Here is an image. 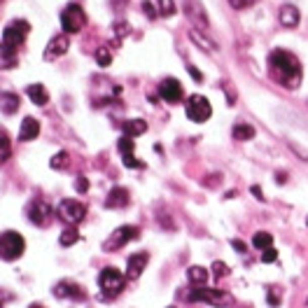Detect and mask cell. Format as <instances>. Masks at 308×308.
<instances>
[{
	"mask_svg": "<svg viewBox=\"0 0 308 308\" xmlns=\"http://www.w3.org/2000/svg\"><path fill=\"white\" fill-rule=\"evenodd\" d=\"M269 68H271V75L283 86H287V89H296L299 86L301 63H299V59L294 54L285 52V49H276V52L269 54Z\"/></svg>",
	"mask_w": 308,
	"mask_h": 308,
	"instance_id": "obj_1",
	"label": "cell"
},
{
	"mask_svg": "<svg viewBox=\"0 0 308 308\" xmlns=\"http://www.w3.org/2000/svg\"><path fill=\"white\" fill-rule=\"evenodd\" d=\"M124 283H126V276L121 271H117L115 266H105L98 276V285H101V299H112L117 296L121 290H124Z\"/></svg>",
	"mask_w": 308,
	"mask_h": 308,
	"instance_id": "obj_2",
	"label": "cell"
},
{
	"mask_svg": "<svg viewBox=\"0 0 308 308\" xmlns=\"http://www.w3.org/2000/svg\"><path fill=\"white\" fill-rule=\"evenodd\" d=\"M26 250V241L19 231H3L0 234V259L17 261Z\"/></svg>",
	"mask_w": 308,
	"mask_h": 308,
	"instance_id": "obj_3",
	"label": "cell"
},
{
	"mask_svg": "<svg viewBox=\"0 0 308 308\" xmlns=\"http://www.w3.org/2000/svg\"><path fill=\"white\" fill-rule=\"evenodd\" d=\"M84 26H86V12L77 5V3L68 5L66 10L61 12V28L66 30V33L73 35V33H79Z\"/></svg>",
	"mask_w": 308,
	"mask_h": 308,
	"instance_id": "obj_4",
	"label": "cell"
},
{
	"mask_svg": "<svg viewBox=\"0 0 308 308\" xmlns=\"http://www.w3.org/2000/svg\"><path fill=\"white\" fill-rule=\"evenodd\" d=\"M30 33V24L26 19H14L7 24V28L3 30V45L7 47H19V45L26 42V37Z\"/></svg>",
	"mask_w": 308,
	"mask_h": 308,
	"instance_id": "obj_5",
	"label": "cell"
},
{
	"mask_svg": "<svg viewBox=\"0 0 308 308\" xmlns=\"http://www.w3.org/2000/svg\"><path fill=\"white\" fill-rule=\"evenodd\" d=\"M182 10H185V17L196 26V30H208L210 28V19H208V12L205 7L201 5V0H182Z\"/></svg>",
	"mask_w": 308,
	"mask_h": 308,
	"instance_id": "obj_6",
	"label": "cell"
},
{
	"mask_svg": "<svg viewBox=\"0 0 308 308\" xmlns=\"http://www.w3.org/2000/svg\"><path fill=\"white\" fill-rule=\"evenodd\" d=\"M185 112H187V117H189L192 121L201 124V121H208V119H210L212 108H210V103H208V98H205V96L194 94V96H189L187 105H185Z\"/></svg>",
	"mask_w": 308,
	"mask_h": 308,
	"instance_id": "obj_7",
	"label": "cell"
},
{
	"mask_svg": "<svg viewBox=\"0 0 308 308\" xmlns=\"http://www.w3.org/2000/svg\"><path fill=\"white\" fill-rule=\"evenodd\" d=\"M138 236H140L138 227H133V224H124V227H119V229H115L112 234H110V238L105 241V250H119V248H124L126 243L136 241Z\"/></svg>",
	"mask_w": 308,
	"mask_h": 308,
	"instance_id": "obj_8",
	"label": "cell"
},
{
	"mask_svg": "<svg viewBox=\"0 0 308 308\" xmlns=\"http://www.w3.org/2000/svg\"><path fill=\"white\" fill-rule=\"evenodd\" d=\"M84 215H86L84 203H79V201H75V199L61 201V205H59V217L66 219L70 227H75V224L82 222V219H84Z\"/></svg>",
	"mask_w": 308,
	"mask_h": 308,
	"instance_id": "obj_9",
	"label": "cell"
},
{
	"mask_svg": "<svg viewBox=\"0 0 308 308\" xmlns=\"http://www.w3.org/2000/svg\"><path fill=\"white\" fill-rule=\"evenodd\" d=\"M187 299L189 301H205V303H212V306H219V303L229 301V296L224 294V292L212 290V287H203V285L194 287V290L187 294Z\"/></svg>",
	"mask_w": 308,
	"mask_h": 308,
	"instance_id": "obj_10",
	"label": "cell"
},
{
	"mask_svg": "<svg viewBox=\"0 0 308 308\" xmlns=\"http://www.w3.org/2000/svg\"><path fill=\"white\" fill-rule=\"evenodd\" d=\"M54 294L59 296V299H73V301H82V299H86L84 287L77 285V283H73V280H61V283L54 287Z\"/></svg>",
	"mask_w": 308,
	"mask_h": 308,
	"instance_id": "obj_11",
	"label": "cell"
},
{
	"mask_svg": "<svg viewBox=\"0 0 308 308\" xmlns=\"http://www.w3.org/2000/svg\"><path fill=\"white\" fill-rule=\"evenodd\" d=\"M28 219L33 224H37V227H45V224H49V219H52V205L45 203V201H33V203L28 205Z\"/></svg>",
	"mask_w": 308,
	"mask_h": 308,
	"instance_id": "obj_12",
	"label": "cell"
},
{
	"mask_svg": "<svg viewBox=\"0 0 308 308\" xmlns=\"http://www.w3.org/2000/svg\"><path fill=\"white\" fill-rule=\"evenodd\" d=\"M159 94L166 103H180L182 101V84L175 77H166L159 84Z\"/></svg>",
	"mask_w": 308,
	"mask_h": 308,
	"instance_id": "obj_13",
	"label": "cell"
},
{
	"mask_svg": "<svg viewBox=\"0 0 308 308\" xmlns=\"http://www.w3.org/2000/svg\"><path fill=\"white\" fill-rule=\"evenodd\" d=\"M147 261H150V254H147V252H133L131 257L126 259V278L138 280L140 273L145 271Z\"/></svg>",
	"mask_w": 308,
	"mask_h": 308,
	"instance_id": "obj_14",
	"label": "cell"
},
{
	"mask_svg": "<svg viewBox=\"0 0 308 308\" xmlns=\"http://www.w3.org/2000/svg\"><path fill=\"white\" fill-rule=\"evenodd\" d=\"M40 136V121L35 117H26L21 121V128H19V140L21 143H30V140H35Z\"/></svg>",
	"mask_w": 308,
	"mask_h": 308,
	"instance_id": "obj_15",
	"label": "cell"
},
{
	"mask_svg": "<svg viewBox=\"0 0 308 308\" xmlns=\"http://www.w3.org/2000/svg\"><path fill=\"white\" fill-rule=\"evenodd\" d=\"M68 47H70V40H68V35H56L49 40L47 45V52H45V59H56V56H63L68 52Z\"/></svg>",
	"mask_w": 308,
	"mask_h": 308,
	"instance_id": "obj_16",
	"label": "cell"
},
{
	"mask_svg": "<svg viewBox=\"0 0 308 308\" xmlns=\"http://www.w3.org/2000/svg\"><path fill=\"white\" fill-rule=\"evenodd\" d=\"M189 40H192L196 47H201L203 52H208V54H215L217 52V42L215 40H210V37L205 35V33H201V30H196V28H192L189 30Z\"/></svg>",
	"mask_w": 308,
	"mask_h": 308,
	"instance_id": "obj_17",
	"label": "cell"
},
{
	"mask_svg": "<svg viewBox=\"0 0 308 308\" xmlns=\"http://www.w3.org/2000/svg\"><path fill=\"white\" fill-rule=\"evenodd\" d=\"M278 19L285 28H296L299 21H301V14H299V10L294 5H283L278 12Z\"/></svg>",
	"mask_w": 308,
	"mask_h": 308,
	"instance_id": "obj_18",
	"label": "cell"
},
{
	"mask_svg": "<svg viewBox=\"0 0 308 308\" xmlns=\"http://www.w3.org/2000/svg\"><path fill=\"white\" fill-rule=\"evenodd\" d=\"M124 205H128V192L124 187H115L110 189L108 199H105V208H124Z\"/></svg>",
	"mask_w": 308,
	"mask_h": 308,
	"instance_id": "obj_19",
	"label": "cell"
},
{
	"mask_svg": "<svg viewBox=\"0 0 308 308\" xmlns=\"http://www.w3.org/2000/svg\"><path fill=\"white\" fill-rule=\"evenodd\" d=\"M26 94H28V98L35 105H47V101H49V94H47V89H45V84H40V82H35V84H28L26 86Z\"/></svg>",
	"mask_w": 308,
	"mask_h": 308,
	"instance_id": "obj_20",
	"label": "cell"
},
{
	"mask_svg": "<svg viewBox=\"0 0 308 308\" xmlns=\"http://www.w3.org/2000/svg\"><path fill=\"white\" fill-rule=\"evenodd\" d=\"M0 110L5 112V115H14L19 110V96L12 94V91H3L0 94Z\"/></svg>",
	"mask_w": 308,
	"mask_h": 308,
	"instance_id": "obj_21",
	"label": "cell"
},
{
	"mask_svg": "<svg viewBox=\"0 0 308 308\" xmlns=\"http://www.w3.org/2000/svg\"><path fill=\"white\" fill-rule=\"evenodd\" d=\"M208 278H210V273H208V269H203V266H189L187 269V280L194 285V287L205 285Z\"/></svg>",
	"mask_w": 308,
	"mask_h": 308,
	"instance_id": "obj_22",
	"label": "cell"
},
{
	"mask_svg": "<svg viewBox=\"0 0 308 308\" xmlns=\"http://www.w3.org/2000/svg\"><path fill=\"white\" fill-rule=\"evenodd\" d=\"M231 136H234V140H241V143L252 140L254 138V126H250V124H245V121H238V124L231 128Z\"/></svg>",
	"mask_w": 308,
	"mask_h": 308,
	"instance_id": "obj_23",
	"label": "cell"
},
{
	"mask_svg": "<svg viewBox=\"0 0 308 308\" xmlns=\"http://www.w3.org/2000/svg\"><path fill=\"white\" fill-rule=\"evenodd\" d=\"M17 66V54H14L12 47L7 45H0V70H10V68Z\"/></svg>",
	"mask_w": 308,
	"mask_h": 308,
	"instance_id": "obj_24",
	"label": "cell"
},
{
	"mask_svg": "<svg viewBox=\"0 0 308 308\" xmlns=\"http://www.w3.org/2000/svg\"><path fill=\"white\" fill-rule=\"evenodd\" d=\"M147 131V124L143 119H126L124 121V136H128V138H136V136H140V133Z\"/></svg>",
	"mask_w": 308,
	"mask_h": 308,
	"instance_id": "obj_25",
	"label": "cell"
},
{
	"mask_svg": "<svg viewBox=\"0 0 308 308\" xmlns=\"http://www.w3.org/2000/svg\"><path fill=\"white\" fill-rule=\"evenodd\" d=\"M10 157H12V140H10V136H7L3 128H0V166H3Z\"/></svg>",
	"mask_w": 308,
	"mask_h": 308,
	"instance_id": "obj_26",
	"label": "cell"
},
{
	"mask_svg": "<svg viewBox=\"0 0 308 308\" xmlns=\"http://www.w3.org/2000/svg\"><path fill=\"white\" fill-rule=\"evenodd\" d=\"M252 245L264 252L266 248H271V245H273V236L269 234V231H257V234L252 236Z\"/></svg>",
	"mask_w": 308,
	"mask_h": 308,
	"instance_id": "obj_27",
	"label": "cell"
},
{
	"mask_svg": "<svg viewBox=\"0 0 308 308\" xmlns=\"http://www.w3.org/2000/svg\"><path fill=\"white\" fill-rule=\"evenodd\" d=\"M79 241V231L75 229V227H68V229H63V234H61L59 243L63 245V248H68V245H75V243Z\"/></svg>",
	"mask_w": 308,
	"mask_h": 308,
	"instance_id": "obj_28",
	"label": "cell"
},
{
	"mask_svg": "<svg viewBox=\"0 0 308 308\" xmlns=\"http://www.w3.org/2000/svg\"><path fill=\"white\" fill-rule=\"evenodd\" d=\"M157 12H159V17H173V14L178 12V7L173 0H159Z\"/></svg>",
	"mask_w": 308,
	"mask_h": 308,
	"instance_id": "obj_29",
	"label": "cell"
},
{
	"mask_svg": "<svg viewBox=\"0 0 308 308\" xmlns=\"http://www.w3.org/2000/svg\"><path fill=\"white\" fill-rule=\"evenodd\" d=\"M96 61H98V66H101V68H108L110 63H112V54L108 52V47H98Z\"/></svg>",
	"mask_w": 308,
	"mask_h": 308,
	"instance_id": "obj_30",
	"label": "cell"
},
{
	"mask_svg": "<svg viewBox=\"0 0 308 308\" xmlns=\"http://www.w3.org/2000/svg\"><path fill=\"white\" fill-rule=\"evenodd\" d=\"M66 163H68V152H56L54 157H52V161H49V166L56 168V170H61Z\"/></svg>",
	"mask_w": 308,
	"mask_h": 308,
	"instance_id": "obj_31",
	"label": "cell"
},
{
	"mask_svg": "<svg viewBox=\"0 0 308 308\" xmlns=\"http://www.w3.org/2000/svg\"><path fill=\"white\" fill-rule=\"evenodd\" d=\"M112 28H115V45H119L121 37L128 35V24H126V21H117Z\"/></svg>",
	"mask_w": 308,
	"mask_h": 308,
	"instance_id": "obj_32",
	"label": "cell"
},
{
	"mask_svg": "<svg viewBox=\"0 0 308 308\" xmlns=\"http://www.w3.org/2000/svg\"><path fill=\"white\" fill-rule=\"evenodd\" d=\"M133 147H136V143H133V138H128V136H124V138L119 140V152H121V157H124V154H133Z\"/></svg>",
	"mask_w": 308,
	"mask_h": 308,
	"instance_id": "obj_33",
	"label": "cell"
},
{
	"mask_svg": "<svg viewBox=\"0 0 308 308\" xmlns=\"http://www.w3.org/2000/svg\"><path fill=\"white\" fill-rule=\"evenodd\" d=\"M212 273H215L217 278H227V276H229V266L224 264V261H215V264H212Z\"/></svg>",
	"mask_w": 308,
	"mask_h": 308,
	"instance_id": "obj_34",
	"label": "cell"
},
{
	"mask_svg": "<svg viewBox=\"0 0 308 308\" xmlns=\"http://www.w3.org/2000/svg\"><path fill=\"white\" fill-rule=\"evenodd\" d=\"M121 161H124V166H126V168H143V161H138L133 154H124V157H121Z\"/></svg>",
	"mask_w": 308,
	"mask_h": 308,
	"instance_id": "obj_35",
	"label": "cell"
},
{
	"mask_svg": "<svg viewBox=\"0 0 308 308\" xmlns=\"http://www.w3.org/2000/svg\"><path fill=\"white\" fill-rule=\"evenodd\" d=\"M276 259H278V252L273 248H266L264 252H261V261H264V264H273Z\"/></svg>",
	"mask_w": 308,
	"mask_h": 308,
	"instance_id": "obj_36",
	"label": "cell"
},
{
	"mask_svg": "<svg viewBox=\"0 0 308 308\" xmlns=\"http://www.w3.org/2000/svg\"><path fill=\"white\" fill-rule=\"evenodd\" d=\"M75 189H77L79 194L89 192V180H86L84 175H77V178H75Z\"/></svg>",
	"mask_w": 308,
	"mask_h": 308,
	"instance_id": "obj_37",
	"label": "cell"
},
{
	"mask_svg": "<svg viewBox=\"0 0 308 308\" xmlns=\"http://www.w3.org/2000/svg\"><path fill=\"white\" fill-rule=\"evenodd\" d=\"M257 0H229V5L234 10H245V7H252Z\"/></svg>",
	"mask_w": 308,
	"mask_h": 308,
	"instance_id": "obj_38",
	"label": "cell"
},
{
	"mask_svg": "<svg viewBox=\"0 0 308 308\" xmlns=\"http://www.w3.org/2000/svg\"><path fill=\"white\" fill-rule=\"evenodd\" d=\"M143 12H145V14H147V17H150V19H157V17H159L157 7L152 5V3H147V0H145V3H143Z\"/></svg>",
	"mask_w": 308,
	"mask_h": 308,
	"instance_id": "obj_39",
	"label": "cell"
},
{
	"mask_svg": "<svg viewBox=\"0 0 308 308\" xmlns=\"http://www.w3.org/2000/svg\"><path fill=\"white\" fill-rule=\"evenodd\" d=\"M231 248H234L236 252H241V254L248 252V245H245V243H243L241 238H234V241H231Z\"/></svg>",
	"mask_w": 308,
	"mask_h": 308,
	"instance_id": "obj_40",
	"label": "cell"
},
{
	"mask_svg": "<svg viewBox=\"0 0 308 308\" xmlns=\"http://www.w3.org/2000/svg\"><path fill=\"white\" fill-rule=\"evenodd\" d=\"M290 150H292V152H296V154H299V157H301L303 161H308V150H303V147H299V145H296V143H290Z\"/></svg>",
	"mask_w": 308,
	"mask_h": 308,
	"instance_id": "obj_41",
	"label": "cell"
},
{
	"mask_svg": "<svg viewBox=\"0 0 308 308\" xmlns=\"http://www.w3.org/2000/svg\"><path fill=\"white\" fill-rule=\"evenodd\" d=\"M269 306H280V296L278 294H273V290H269Z\"/></svg>",
	"mask_w": 308,
	"mask_h": 308,
	"instance_id": "obj_42",
	"label": "cell"
},
{
	"mask_svg": "<svg viewBox=\"0 0 308 308\" xmlns=\"http://www.w3.org/2000/svg\"><path fill=\"white\" fill-rule=\"evenodd\" d=\"M187 70H189V75H192L196 82H203V73H199V70H196L194 66H187Z\"/></svg>",
	"mask_w": 308,
	"mask_h": 308,
	"instance_id": "obj_43",
	"label": "cell"
},
{
	"mask_svg": "<svg viewBox=\"0 0 308 308\" xmlns=\"http://www.w3.org/2000/svg\"><path fill=\"white\" fill-rule=\"evenodd\" d=\"M250 192H252V196H257L259 201H264V194H261V187H257V185H252L250 187Z\"/></svg>",
	"mask_w": 308,
	"mask_h": 308,
	"instance_id": "obj_44",
	"label": "cell"
},
{
	"mask_svg": "<svg viewBox=\"0 0 308 308\" xmlns=\"http://www.w3.org/2000/svg\"><path fill=\"white\" fill-rule=\"evenodd\" d=\"M276 180H278L280 185H285V182H287V173H285V170H278V173H276Z\"/></svg>",
	"mask_w": 308,
	"mask_h": 308,
	"instance_id": "obj_45",
	"label": "cell"
},
{
	"mask_svg": "<svg viewBox=\"0 0 308 308\" xmlns=\"http://www.w3.org/2000/svg\"><path fill=\"white\" fill-rule=\"evenodd\" d=\"M112 5H115V10H121L124 5H128V0H112Z\"/></svg>",
	"mask_w": 308,
	"mask_h": 308,
	"instance_id": "obj_46",
	"label": "cell"
},
{
	"mask_svg": "<svg viewBox=\"0 0 308 308\" xmlns=\"http://www.w3.org/2000/svg\"><path fill=\"white\" fill-rule=\"evenodd\" d=\"M28 308H42V306H40V303H30Z\"/></svg>",
	"mask_w": 308,
	"mask_h": 308,
	"instance_id": "obj_47",
	"label": "cell"
},
{
	"mask_svg": "<svg viewBox=\"0 0 308 308\" xmlns=\"http://www.w3.org/2000/svg\"><path fill=\"white\" fill-rule=\"evenodd\" d=\"M0 308H3V303H0Z\"/></svg>",
	"mask_w": 308,
	"mask_h": 308,
	"instance_id": "obj_48",
	"label": "cell"
},
{
	"mask_svg": "<svg viewBox=\"0 0 308 308\" xmlns=\"http://www.w3.org/2000/svg\"><path fill=\"white\" fill-rule=\"evenodd\" d=\"M306 224H308V219H306Z\"/></svg>",
	"mask_w": 308,
	"mask_h": 308,
	"instance_id": "obj_49",
	"label": "cell"
},
{
	"mask_svg": "<svg viewBox=\"0 0 308 308\" xmlns=\"http://www.w3.org/2000/svg\"><path fill=\"white\" fill-rule=\"evenodd\" d=\"M0 3H3V0H0Z\"/></svg>",
	"mask_w": 308,
	"mask_h": 308,
	"instance_id": "obj_50",
	"label": "cell"
}]
</instances>
